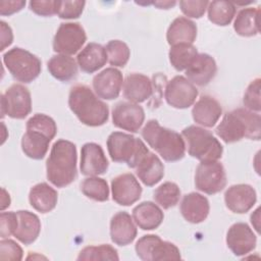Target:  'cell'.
Wrapping results in <instances>:
<instances>
[{
	"mask_svg": "<svg viewBox=\"0 0 261 261\" xmlns=\"http://www.w3.org/2000/svg\"><path fill=\"white\" fill-rule=\"evenodd\" d=\"M82 193L98 202H105L109 198L108 184L104 178L98 176H88L81 184Z\"/></svg>",
	"mask_w": 261,
	"mask_h": 261,
	"instance_id": "cell-35",
	"label": "cell"
},
{
	"mask_svg": "<svg viewBox=\"0 0 261 261\" xmlns=\"http://www.w3.org/2000/svg\"><path fill=\"white\" fill-rule=\"evenodd\" d=\"M107 58L110 65L113 67H123L130 56L128 46L120 40H111L105 46Z\"/></svg>",
	"mask_w": 261,
	"mask_h": 261,
	"instance_id": "cell-38",
	"label": "cell"
},
{
	"mask_svg": "<svg viewBox=\"0 0 261 261\" xmlns=\"http://www.w3.org/2000/svg\"><path fill=\"white\" fill-rule=\"evenodd\" d=\"M197 54V48L193 44H177L170 47L168 57L172 67L181 71L189 67Z\"/></svg>",
	"mask_w": 261,
	"mask_h": 261,
	"instance_id": "cell-33",
	"label": "cell"
},
{
	"mask_svg": "<svg viewBox=\"0 0 261 261\" xmlns=\"http://www.w3.org/2000/svg\"><path fill=\"white\" fill-rule=\"evenodd\" d=\"M31 111V92L23 85L13 84L1 95V118L8 115L14 119H23Z\"/></svg>",
	"mask_w": 261,
	"mask_h": 261,
	"instance_id": "cell-9",
	"label": "cell"
},
{
	"mask_svg": "<svg viewBox=\"0 0 261 261\" xmlns=\"http://www.w3.org/2000/svg\"><path fill=\"white\" fill-rule=\"evenodd\" d=\"M260 7H247L240 10L233 21V30L242 37H254L259 34Z\"/></svg>",
	"mask_w": 261,
	"mask_h": 261,
	"instance_id": "cell-30",
	"label": "cell"
},
{
	"mask_svg": "<svg viewBox=\"0 0 261 261\" xmlns=\"http://www.w3.org/2000/svg\"><path fill=\"white\" fill-rule=\"evenodd\" d=\"M68 106L79 120L88 126H100L107 122V104L86 85L73 86L68 95Z\"/></svg>",
	"mask_w": 261,
	"mask_h": 261,
	"instance_id": "cell-3",
	"label": "cell"
},
{
	"mask_svg": "<svg viewBox=\"0 0 261 261\" xmlns=\"http://www.w3.org/2000/svg\"><path fill=\"white\" fill-rule=\"evenodd\" d=\"M185 71L187 79L192 84L204 87L214 79L217 65L214 58L209 54L198 53Z\"/></svg>",
	"mask_w": 261,
	"mask_h": 261,
	"instance_id": "cell-19",
	"label": "cell"
},
{
	"mask_svg": "<svg viewBox=\"0 0 261 261\" xmlns=\"http://www.w3.org/2000/svg\"><path fill=\"white\" fill-rule=\"evenodd\" d=\"M256 201L255 189L247 184L232 185L224 193L225 205L233 213L243 214L248 212L256 204Z\"/></svg>",
	"mask_w": 261,
	"mask_h": 261,
	"instance_id": "cell-18",
	"label": "cell"
},
{
	"mask_svg": "<svg viewBox=\"0 0 261 261\" xmlns=\"http://www.w3.org/2000/svg\"><path fill=\"white\" fill-rule=\"evenodd\" d=\"M139 179L147 187H153L164 176V165L160 158L152 152H148L135 168Z\"/></svg>",
	"mask_w": 261,
	"mask_h": 261,
	"instance_id": "cell-27",
	"label": "cell"
},
{
	"mask_svg": "<svg viewBox=\"0 0 261 261\" xmlns=\"http://www.w3.org/2000/svg\"><path fill=\"white\" fill-rule=\"evenodd\" d=\"M199 92L194 84L182 75H175L166 85L164 98L168 105L177 109H186L192 106Z\"/></svg>",
	"mask_w": 261,
	"mask_h": 261,
	"instance_id": "cell-12",
	"label": "cell"
},
{
	"mask_svg": "<svg viewBox=\"0 0 261 261\" xmlns=\"http://www.w3.org/2000/svg\"><path fill=\"white\" fill-rule=\"evenodd\" d=\"M0 28H1V47L0 51H4V49L11 45L13 41V33L11 28L3 20L0 21Z\"/></svg>",
	"mask_w": 261,
	"mask_h": 261,
	"instance_id": "cell-47",
	"label": "cell"
},
{
	"mask_svg": "<svg viewBox=\"0 0 261 261\" xmlns=\"http://www.w3.org/2000/svg\"><path fill=\"white\" fill-rule=\"evenodd\" d=\"M142 137L165 161L174 162L184 158L186 143L181 135L163 127L156 119H150L142 128Z\"/></svg>",
	"mask_w": 261,
	"mask_h": 261,
	"instance_id": "cell-4",
	"label": "cell"
},
{
	"mask_svg": "<svg viewBox=\"0 0 261 261\" xmlns=\"http://www.w3.org/2000/svg\"><path fill=\"white\" fill-rule=\"evenodd\" d=\"M222 115L220 103L213 97L204 95L193 106L192 116L196 123L204 127H212Z\"/></svg>",
	"mask_w": 261,
	"mask_h": 261,
	"instance_id": "cell-21",
	"label": "cell"
},
{
	"mask_svg": "<svg viewBox=\"0 0 261 261\" xmlns=\"http://www.w3.org/2000/svg\"><path fill=\"white\" fill-rule=\"evenodd\" d=\"M164 214L160 207L151 201H144L133 209V219L143 230H153L160 226Z\"/></svg>",
	"mask_w": 261,
	"mask_h": 261,
	"instance_id": "cell-24",
	"label": "cell"
},
{
	"mask_svg": "<svg viewBox=\"0 0 261 261\" xmlns=\"http://www.w3.org/2000/svg\"><path fill=\"white\" fill-rule=\"evenodd\" d=\"M86 2L82 0H64L59 1L57 15L62 19H73L81 16L84 11Z\"/></svg>",
	"mask_w": 261,
	"mask_h": 261,
	"instance_id": "cell-41",
	"label": "cell"
},
{
	"mask_svg": "<svg viewBox=\"0 0 261 261\" xmlns=\"http://www.w3.org/2000/svg\"><path fill=\"white\" fill-rule=\"evenodd\" d=\"M259 208H257L251 215V223L252 225L254 226V228L257 230V232H259V219H260V216H259Z\"/></svg>",
	"mask_w": 261,
	"mask_h": 261,
	"instance_id": "cell-50",
	"label": "cell"
},
{
	"mask_svg": "<svg viewBox=\"0 0 261 261\" xmlns=\"http://www.w3.org/2000/svg\"><path fill=\"white\" fill-rule=\"evenodd\" d=\"M260 85H261V80L259 77L253 80L245 94H244V98H243V103L246 109L253 111V112H260Z\"/></svg>",
	"mask_w": 261,
	"mask_h": 261,
	"instance_id": "cell-40",
	"label": "cell"
},
{
	"mask_svg": "<svg viewBox=\"0 0 261 261\" xmlns=\"http://www.w3.org/2000/svg\"><path fill=\"white\" fill-rule=\"evenodd\" d=\"M123 96L129 102L142 103L151 97L153 93L152 82L142 73H130L123 81Z\"/></svg>",
	"mask_w": 261,
	"mask_h": 261,
	"instance_id": "cell-23",
	"label": "cell"
},
{
	"mask_svg": "<svg viewBox=\"0 0 261 261\" xmlns=\"http://www.w3.org/2000/svg\"><path fill=\"white\" fill-rule=\"evenodd\" d=\"M1 192H2V197H1V210L4 211L7 207L10 206V196L9 194L6 192V190L4 188L1 189Z\"/></svg>",
	"mask_w": 261,
	"mask_h": 261,
	"instance_id": "cell-48",
	"label": "cell"
},
{
	"mask_svg": "<svg viewBox=\"0 0 261 261\" xmlns=\"http://www.w3.org/2000/svg\"><path fill=\"white\" fill-rule=\"evenodd\" d=\"M25 6V1H0V14L1 15H11L15 12L20 11Z\"/></svg>",
	"mask_w": 261,
	"mask_h": 261,
	"instance_id": "cell-46",
	"label": "cell"
},
{
	"mask_svg": "<svg viewBox=\"0 0 261 261\" xmlns=\"http://www.w3.org/2000/svg\"><path fill=\"white\" fill-rule=\"evenodd\" d=\"M138 233L133 217L125 211L114 214L110 220V238L118 246H126L134 242Z\"/></svg>",
	"mask_w": 261,
	"mask_h": 261,
	"instance_id": "cell-20",
	"label": "cell"
},
{
	"mask_svg": "<svg viewBox=\"0 0 261 261\" xmlns=\"http://www.w3.org/2000/svg\"><path fill=\"white\" fill-rule=\"evenodd\" d=\"M93 89L95 94L105 100H113L120 94L123 76L115 67H107L93 77Z\"/></svg>",
	"mask_w": 261,
	"mask_h": 261,
	"instance_id": "cell-16",
	"label": "cell"
},
{
	"mask_svg": "<svg viewBox=\"0 0 261 261\" xmlns=\"http://www.w3.org/2000/svg\"><path fill=\"white\" fill-rule=\"evenodd\" d=\"M257 238L245 222L233 223L226 233V245L236 256H245L256 248Z\"/></svg>",
	"mask_w": 261,
	"mask_h": 261,
	"instance_id": "cell-15",
	"label": "cell"
},
{
	"mask_svg": "<svg viewBox=\"0 0 261 261\" xmlns=\"http://www.w3.org/2000/svg\"><path fill=\"white\" fill-rule=\"evenodd\" d=\"M209 1L201 0V1H190V0H182L179 1V7L181 12L192 18H200L204 15Z\"/></svg>",
	"mask_w": 261,
	"mask_h": 261,
	"instance_id": "cell-43",
	"label": "cell"
},
{
	"mask_svg": "<svg viewBox=\"0 0 261 261\" xmlns=\"http://www.w3.org/2000/svg\"><path fill=\"white\" fill-rule=\"evenodd\" d=\"M142 187L133 173H122L111 180L112 199L118 205L130 206L142 195Z\"/></svg>",
	"mask_w": 261,
	"mask_h": 261,
	"instance_id": "cell-14",
	"label": "cell"
},
{
	"mask_svg": "<svg viewBox=\"0 0 261 261\" xmlns=\"http://www.w3.org/2000/svg\"><path fill=\"white\" fill-rule=\"evenodd\" d=\"M18 224L13 236L23 245L33 244L41 231V221L39 217L28 210L16 211Z\"/></svg>",
	"mask_w": 261,
	"mask_h": 261,
	"instance_id": "cell-28",
	"label": "cell"
},
{
	"mask_svg": "<svg viewBox=\"0 0 261 261\" xmlns=\"http://www.w3.org/2000/svg\"><path fill=\"white\" fill-rule=\"evenodd\" d=\"M145 120V111L142 106L133 102H118L112 109L113 124L123 130L137 133Z\"/></svg>",
	"mask_w": 261,
	"mask_h": 261,
	"instance_id": "cell-13",
	"label": "cell"
},
{
	"mask_svg": "<svg viewBox=\"0 0 261 261\" xmlns=\"http://www.w3.org/2000/svg\"><path fill=\"white\" fill-rule=\"evenodd\" d=\"M179 210L182 217L188 222L200 223L207 218L210 211V205L205 196L192 192L184 196Z\"/></svg>",
	"mask_w": 261,
	"mask_h": 261,
	"instance_id": "cell-22",
	"label": "cell"
},
{
	"mask_svg": "<svg viewBox=\"0 0 261 261\" xmlns=\"http://www.w3.org/2000/svg\"><path fill=\"white\" fill-rule=\"evenodd\" d=\"M226 186V173L223 165L216 161H202L196 168L195 187L200 192L214 195Z\"/></svg>",
	"mask_w": 261,
	"mask_h": 261,
	"instance_id": "cell-10",
	"label": "cell"
},
{
	"mask_svg": "<svg viewBox=\"0 0 261 261\" xmlns=\"http://www.w3.org/2000/svg\"><path fill=\"white\" fill-rule=\"evenodd\" d=\"M197 38V25L188 17L178 16L167 29L166 40L170 46L177 44H193Z\"/></svg>",
	"mask_w": 261,
	"mask_h": 261,
	"instance_id": "cell-26",
	"label": "cell"
},
{
	"mask_svg": "<svg viewBox=\"0 0 261 261\" xmlns=\"http://www.w3.org/2000/svg\"><path fill=\"white\" fill-rule=\"evenodd\" d=\"M51 140L41 133L27 130L21 138V149L28 157L40 160L45 157Z\"/></svg>",
	"mask_w": 261,
	"mask_h": 261,
	"instance_id": "cell-32",
	"label": "cell"
},
{
	"mask_svg": "<svg viewBox=\"0 0 261 261\" xmlns=\"http://www.w3.org/2000/svg\"><path fill=\"white\" fill-rule=\"evenodd\" d=\"M106 144L111 160L118 163H126L130 168H136L149 152V149L141 139L122 132L111 133Z\"/></svg>",
	"mask_w": 261,
	"mask_h": 261,
	"instance_id": "cell-6",
	"label": "cell"
},
{
	"mask_svg": "<svg viewBox=\"0 0 261 261\" xmlns=\"http://www.w3.org/2000/svg\"><path fill=\"white\" fill-rule=\"evenodd\" d=\"M29 201L31 206L38 212L48 213L56 207L58 194L47 182H39L30 190Z\"/></svg>",
	"mask_w": 261,
	"mask_h": 261,
	"instance_id": "cell-29",
	"label": "cell"
},
{
	"mask_svg": "<svg viewBox=\"0 0 261 261\" xmlns=\"http://www.w3.org/2000/svg\"><path fill=\"white\" fill-rule=\"evenodd\" d=\"M186 149L190 156L202 161H216L221 158L223 147L220 142L204 127L189 125L181 132Z\"/></svg>",
	"mask_w": 261,
	"mask_h": 261,
	"instance_id": "cell-5",
	"label": "cell"
},
{
	"mask_svg": "<svg viewBox=\"0 0 261 261\" xmlns=\"http://www.w3.org/2000/svg\"><path fill=\"white\" fill-rule=\"evenodd\" d=\"M76 146L67 140H57L46 161L48 180L57 188L70 185L77 176Z\"/></svg>",
	"mask_w": 261,
	"mask_h": 261,
	"instance_id": "cell-1",
	"label": "cell"
},
{
	"mask_svg": "<svg viewBox=\"0 0 261 261\" xmlns=\"http://www.w3.org/2000/svg\"><path fill=\"white\" fill-rule=\"evenodd\" d=\"M152 4H154L156 7L160 9H169L173 7L176 4V2L175 1H155Z\"/></svg>",
	"mask_w": 261,
	"mask_h": 261,
	"instance_id": "cell-49",
	"label": "cell"
},
{
	"mask_svg": "<svg viewBox=\"0 0 261 261\" xmlns=\"http://www.w3.org/2000/svg\"><path fill=\"white\" fill-rule=\"evenodd\" d=\"M18 218L16 212L8 211L1 212L0 214V237L6 239L12 236L17 228Z\"/></svg>",
	"mask_w": 261,
	"mask_h": 261,
	"instance_id": "cell-44",
	"label": "cell"
},
{
	"mask_svg": "<svg viewBox=\"0 0 261 261\" xmlns=\"http://www.w3.org/2000/svg\"><path fill=\"white\" fill-rule=\"evenodd\" d=\"M87 41V35L79 22H63L53 39V50L58 54H75Z\"/></svg>",
	"mask_w": 261,
	"mask_h": 261,
	"instance_id": "cell-11",
	"label": "cell"
},
{
	"mask_svg": "<svg viewBox=\"0 0 261 261\" xmlns=\"http://www.w3.org/2000/svg\"><path fill=\"white\" fill-rule=\"evenodd\" d=\"M108 159L102 147L96 143H86L81 150L80 169L86 176H98L107 171Z\"/></svg>",
	"mask_w": 261,
	"mask_h": 261,
	"instance_id": "cell-17",
	"label": "cell"
},
{
	"mask_svg": "<svg viewBox=\"0 0 261 261\" xmlns=\"http://www.w3.org/2000/svg\"><path fill=\"white\" fill-rule=\"evenodd\" d=\"M23 257V251L21 247L10 239H2L0 241V259L20 261Z\"/></svg>",
	"mask_w": 261,
	"mask_h": 261,
	"instance_id": "cell-42",
	"label": "cell"
},
{
	"mask_svg": "<svg viewBox=\"0 0 261 261\" xmlns=\"http://www.w3.org/2000/svg\"><path fill=\"white\" fill-rule=\"evenodd\" d=\"M27 130L38 132L49 138L51 141L55 138L57 133V125L54 119L43 113H36L25 124Z\"/></svg>",
	"mask_w": 261,
	"mask_h": 261,
	"instance_id": "cell-39",
	"label": "cell"
},
{
	"mask_svg": "<svg viewBox=\"0 0 261 261\" xmlns=\"http://www.w3.org/2000/svg\"><path fill=\"white\" fill-rule=\"evenodd\" d=\"M207 11L208 18L212 23L225 27L232 21L236 15V6L228 1H212L209 2Z\"/></svg>",
	"mask_w": 261,
	"mask_h": 261,
	"instance_id": "cell-34",
	"label": "cell"
},
{
	"mask_svg": "<svg viewBox=\"0 0 261 261\" xmlns=\"http://www.w3.org/2000/svg\"><path fill=\"white\" fill-rule=\"evenodd\" d=\"M107 61L106 49L98 43H89L76 56L77 65L87 73L97 71L102 68Z\"/></svg>",
	"mask_w": 261,
	"mask_h": 261,
	"instance_id": "cell-25",
	"label": "cell"
},
{
	"mask_svg": "<svg viewBox=\"0 0 261 261\" xmlns=\"http://www.w3.org/2000/svg\"><path fill=\"white\" fill-rule=\"evenodd\" d=\"M215 134L226 144L239 142L244 138L259 141L261 117L257 112L237 108L223 115L215 128Z\"/></svg>",
	"mask_w": 261,
	"mask_h": 261,
	"instance_id": "cell-2",
	"label": "cell"
},
{
	"mask_svg": "<svg viewBox=\"0 0 261 261\" xmlns=\"http://www.w3.org/2000/svg\"><path fill=\"white\" fill-rule=\"evenodd\" d=\"M138 257L144 261H162L181 259L179 249L172 243L162 241L156 234H146L135 246Z\"/></svg>",
	"mask_w": 261,
	"mask_h": 261,
	"instance_id": "cell-8",
	"label": "cell"
},
{
	"mask_svg": "<svg viewBox=\"0 0 261 261\" xmlns=\"http://www.w3.org/2000/svg\"><path fill=\"white\" fill-rule=\"evenodd\" d=\"M58 8V0H41L30 2V9L41 16H51L57 14Z\"/></svg>",
	"mask_w": 261,
	"mask_h": 261,
	"instance_id": "cell-45",
	"label": "cell"
},
{
	"mask_svg": "<svg viewBox=\"0 0 261 261\" xmlns=\"http://www.w3.org/2000/svg\"><path fill=\"white\" fill-rule=\"evenodd\" d=\"M79 261H97V260H119L117 250L108 244H102L99 246L85 247L79 254Z\"/></svg>",
	"mask_w": 261,
	"mask_h": 261,
	"instance_id": "cell-37",
	"label": "cell"
},
{
	"mask_svg": "<svg viewBox=\"0 0 261 261\" xmlns=\"http://www.w3.org/2000/svg\"><path fill=\"white\" fill-rule=\"evenodd\" d=\"M3 62L17 82L29 84L36 80L42 70L41 60L19 47H14L3 54Z\"/></svg>",
	"mask_w": 261,
	"mask_h": 261,
	"instance_id": "cell-7",
	"label": "cell"
},
{
	"mask_svg": "<svg viewBox=\"0 0 261 261\" xmlns=\"http://www.w3.org/2000/svg\"><path fill=\"white\" fill-rule=\"evenodd\" d=\"M47 67L50 74L60 82L71 81L77 74V62L69 55L57 54L52 56Z\"/></svg>",
	"mask_w": 261,
	"mask_h": 261,
	"instance_id": "cell-31",
	"label": "cell"
},
{
	"mask_svg": "<svg viewBox=\"0 0 261 261\" xmlns=\"http://www.w3.org/2000/svg\"><path fill=\"white\" fill-rule=\"evenodd\" d=\"M153 198L156 204L160 207L163 209H169L178 203L180 190L176 184L172 181H165L154 191Z\"/></svg>",
	"mask_w": 261,
	"mask_h": 261,
	"instance_id": "cell-36",
	"label": "cell"
}]
</instances>
